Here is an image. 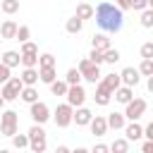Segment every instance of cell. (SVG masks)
<instances>
[{
	"instance_id": "7dc6e473",
	"label": "cell",
	"mask_w": 153,
	"mask_h": 153,
	"mask_svg": "<svg viewBox=\"0 0 153 153\" xmlns=\"http://www.w3.org/2000/svg\"><path fill=\"white\" fill-rule=\"evenodd\" d=\"M2 105H5V98H2V96H0V110H2Z\"/></svg>"
},
{
	"instance_id": "5b68a950",
	"label": "cell",
	"mask_w": 153,
	"mask_h": 153,
	"mask_svg": "<svg viewBox=\"0 0 153 153\" xmlns=\"http://www.w3.org/2000/svg\"><path fill=\"white\" fill-rule=\"evenodd\" d=\"M22 79L19 76H10L5 84H2V91H0V96L5 98V103H10V100H17L19 98V91H22Z\"/></svg>"
},
{
	"instance_id": "ab89813d",
	"label": "cell",
	"mask_w": 153,
	"mask_h": 153,
	"mask_svg": "<svg viewBox=\"0 0 153 153\" xmlns=\"http://www.w3.org/2000/svg\"><path fill=\"white\" fill-rule=\"evenodd\" d=\"M141 57H153V43L151 41L141 45Z\"/></svg>"
},
{
	"instance_id": "1f68e13d",
	"label": "cell",
	"mask_w": 153,
	"mask_h": 153,
	"mask_svg": "<svg viewBox=\"0 0 153 153\" xmlns=\"http://www.w3.org/2000/svg\"><path fill=\"white\" fill-rule=\"evenodd\" d=\"M10 139H12V146H14V148H26V146H29V136H26V134H17V131H14Z\"/></svg>"
},
{
	"instance_id": "44dd1931",
	"label": "cell",
	"mask_w": 153,
	"mask_h": 153,
	"mask_svg": "<svg viewBox=\"0 0 153 153\" xmlns=\"http://www.w3.org/2000/svg\"><path fill=\"white\" fill-rule=\"evenodd\" d=\"M0 62L12 69V67L19 65V53H17V50H7V53H2V60H0Z\"/></svg>"
},
{
	"instance_id": "7c38bea8",
	"label": "cell",
	"mask_w": 153,
	"mask_h": 153,
	"mask_svg": "<svg viewBox=\"0 0 153 153\" xmlns=\"http://www.w3.org/2000/svg\"><path fill=\"white\" fill-rule=\"evenodd\" d=\"M122 129H124V134H127V141H136V139L143 136V127L139 124V120H131V122L124 124Z\"/></svg>"
},
{
	"instance_id": "d6a6232c",
	"label": "cell",
	"mask_w": 153,
	"mask_h": 153,
	"mask_svg": "<svg viewBox=\"0 0 153 153\" xmlns=\"http://www.w3.org/2000/svg\"><path fill=\"white\" fill-rule=\"evenodd\" d=\"M141 26L143 29H151L153 26V10H141Z\"/></svg>"
},
{
	"instance_id": "484cf974",
	"label": "cell",
	"mask_w": 153,
	"mask_h": 153,
	"mask_svg": "<svg viewBox=\"0 0 153 153\" xmlns=\"http://www.w3.org/2000/svg\"><path fill=\"white\" fill-rule=\"evenodd\" d=\"M48 86H50V93H53V96H65L69 84H67V81H60V79H55V81H50Z\"/></svg>"
},
{
	"instance_id": "5bb4252c",
	"label": "cell",
	"mask_w": 153,
	"mask_h": 153,
	"mask_svg": "<svg viewBox=\"0 0 153 153\" xmlns=\"http://www.w3.org/2000/svg\"><path fill=\"white\" fill-rule=\"evenodd\" d=\"M14 33H17V22H12V19L0 22V38L12 41V38H14Z\"/></svg>"
},
{
	"instance_id": "7bdbcfd3",
	"label": "cell",
	"mask_w": 153,
	"mask_h": 153,
	"mask_svg": "<svg viewBox=\"0 0 153 153\" xmlns=\"http://www.w3.org/2000/svg\"><path fill=\"white\" fill-rule=\"evenodd\" d=\"M115 5L124 12V10H131V0H115Z\"/></svg>"
},
{
	"instance_id": "b9f144b4",
	"label": "cell",
	"mask_w": 153,
	"mask_h": 153,
	"mask_svg": "<svg viewBox=\"0 0 153 153\" xmlns=\"http://www.w3.org/2000/svg\"><path fill=\"white\" fill-rule=\"evenodd\" d=\"M7 79H10V67H7V65H2V62H0V84H5V81H7Z\"/></svg>"
},
{
	"instance_id": "7a4b0ae2",
	"label": "cell",
	"mask_w": 153,
	"mask_h": 153,
	"mask_svg": "<svg viewBox=\"0 0 153 153\" xmlns=\"http://www.w3.org/2000/svg\"><path fill=\"white\" fill-rule=\"evenodd\" d=\"M146 108H148V103H146L143 98H131L129 103H124V112H122V115H124V120L131 122V120H139V117L146 112Z\"/></svg>"
},
{
	"instance_id": "cb8c5ba5",
	"label": "cell",
	"mask_w": 153,
	"mask_h": 153,
	"mask_svg": "<svg viewBox=\"0 0 153 153\" xmlns=\"http://www.w3.org/2000/svg\"><path fill=\"white\" fill-rule=\"evenodd\" d=\"M26 136H29V143H31V141H41V139H45V131H43V127H41V124H36V122H33V124H31V129L26 131Z\"/></svg>"
},
{
	"instance_id": "52a82bcc",
	"label": "cell",
	"mask_w": 153,
	"mask_h": 153,
	"mask_svg": "<svg viewBox=\"0 0 153 153\" xmlns=\"http://www.w3.org/2000/svg\"><path fill=\"white\" fill-rule=\"evenodd\" d=\"M72 112H74V108H72L69 103H62V105H57V108H55V115H53L55 124H57L60 129L69 127V124H72Z\"/></svg>"
},
{
	"instance_id": "d6986e66",
	"label": "cell",
	"mask_w": 153,
	"mask_h": 153,
	"mask_svg": "<svg viewBox=\"0 0 153 153\" xmlns=\"http://www.w3.org/2000/svg\"><path fill=\"white\" fill-rule=\"evenodd\" d=\"M38 79H41L43 84H50V81H55V79H57V74H55V67H38Z\"/></svg>"
},
{
	"instance_id": "ba28073f",
	"label": "cell",
	"mask_w": 153,
	"mask_h": 153,
	"mask_svg": "<svg viewBox=\"0 0 153 153\" xmlns=\"http://www.w3.org/2000/svg\"><path fill=\"white\" fill-rule=\"evenodd\" d=\"M67 103L72 105V108H79V105H84V100H86V91H84V86H79V84H72V86H67Z\"/></svg>"
},
{
	"instance_id": "9a60e30c",
	"label": "cell",
	"mask_w": 153,
	"mask_h": 153,
	"mask_svg": "<svg viewBox=\"0 0 153 153\" xmlns=\"http://www.w3.org/2000/svg\"><path fill=\"white\" fill-rule=\"evenodd\" d=\"M22 84L24 86H36V81H38V69L36 67H24V72H22Z\"/></svg>"
},
{
	"instance_id": "d590c367",
	"label": "cell",
	"mask_w": 153,
	"mask_h": 153,
	"mask_svg": "<svg viewBox=\"0 0 153 153\" xmlns=\"http://www.w3.org/2000/svg\"><path fill=\"white\" fill-rule=\"evenodd\" d=\"M38 67H55V55L43 53V55L38 57Z\"/></svg>"
},
{
	"instance_id": "277c9868",
	"label": "cell",
	"mask_w": 153,
	"mask_h": 153,
	"mask_svg": "<svg viewBox=\"0 0 153 153\" xmlns=\"http://www.w3.org/2000/svg\"><path fill=\"white\" fill-rule=\"evenodd\" d=\"M76 69H79L81 79H86V81H91V84H96V81L100 79V69H98V65H93L88 57H81Z\"/></svg>"
},
{
	"instance_id": "f6af8a7d",
	"label": "cell",
	"mask_w": 153,
	"mask_h": 153,
	"mask_svg": "<svg viewBox=\"0 0 153 153\" xmlns=\"http://www.w3.org/2000/svg\"><path fill=\"white\" fill-rule=\"evenodd\" d=\"M108 151H110V148H108L105 143H96V146H93V153H108Z\"/></svg>"
},
{
	"instance_id": "8d00e7d4",
	"label": "cell",
	"mask_w": 153,
	"mask_h": 153,
	"mask_svg": "<svg viewBox=\"0 0 153 153\" xmlns=\"http://www.w3.org/2000/svg\"><path fill=\"white\" fill-rule=\"evenodd\" d=\"M29 148H31L33 153H43V151H45V139H41V141H31Z\"/></svg>"
},
{
	"instance_id": "9c48e42d",
	"label": "cell",
	"mask_w": 153,
	"mask_h": 153,
	"mask_svg": "<svg viewBox=\"0 0 153 153\" xmlns=\"http://www.w3.org/2000/svg\"><path fill=\"white\" fill-rule=\"evenodd\" d=\"M139 79H141V76H139V69H134V67H124V69L120 72V81H122L124 86H131V88H134V86L139 84Z\"/></svg>"
},
{
	"instance_id": "8fae6325",
	"label": "cell",
	"mask_w": 153,
	"mask_h": 153,
	"mask_svg": "<svg viewBox=\"0 0 153 153\" xmlns=\"http://www.w3.org/2000/svg\"><path fill=\"white\" fill-rule=\"evenodd\" d=\"M88 127H91L93 136H105V134H108V122H105L103 115H93L91 122H88Z\"/></svg>"
},
{
	"instance_id": "3957f363",
	"label": "cell",
	"mask_w": 153,
	"mask_h": 153,
	"mask_svg": "<svg viewBox=\"0 0 153 153\" xmlns=\"http://www.w3.org/2000/svg\"><path fill=\"white\" fill-rule=\"evenodd\" d=\"M17 124H19V115L14 110H5L0 115V134L2 136H12L17 131Z\"/></svg>"
},
{
	"instance_id": "ffe728a7",
	"label": "cell",
	"mask_w": 153,
	"mask_h": 153,
	"mask_svg": "<svg viewBox=\"0 0 153 153\" xmlns=\"http://www.w3.org/2000/svg\"><path fill=\"white\" fill-rule=\"evenodd\" d=\"M19 98H22L24 103H33V100H38V91H36L33 86H22Z\"/></svg>"
},
{
	"instance_id": "74e56055",
	"label": "cell",
	"mask_w": 153,
	"mask_h": 153,
	"mask_svg": "<svg viewBox=\"0 0 153 153\" xmlns=\"http://www.w3.org/2000/svg\"><path fill=\"white\" fill-rule=\"evenodd\" d=\"M88 60H91L93 65H100V62H103V50H96V48H93L91 55H88Z\"/></svg>"
},
{
	"instance_id": "e0dca14e",
	"label": "cell",
	"mask_w": 153,
	"mask_h": 153,
	"mask_svg": "<svg viewBox=\"0 0 153 153\" xmlns=\"http://www.w3.org/2000/svg\"><path fill=\"white\" fill-rule=\"evenodd\" d=\"M105 122H108V129H122L124 124H127V120H124V115L122 112H110L108 117H105Z\"/></svg>"
},
{
	"instance_id": "2e32d148",
	"label": "cell",
	"mask_w": 153,
	"mask_h": 153,
	"mask_svg": "<svg viewBox=\"0 0 153 153\" xmlns=\"http://www.w3.org/2000/svg\"><path fill=\"white\" fill-rule=\"evenodd\" d=\"M93 100H96V105H108L110 100H112V91H108L103 84H98V88H96V96H93Z\"/></svg>"
},
{
	"instance_id": "4dcf8cb0",
	"label": "cell",
	"mask_w": 153,
	"mask_h": 153,
	"mask_svg": "<svg viewBox=\"0 0 153 153\" xmlns=\"http://www.w3.org/2000/svg\"><path fill=\"white\" fill-rule=\"evenodd\" d=\"M139 74H143V76H151V74H153V57H143V60H141Z\"/></svg>"
},
{
	"instance_id": "60d3db41",
	"label": "cell",
	"mask_w": 153,
	"mask_h": 153,
	"mask_svg": "<svg viewBox=\"0 0 153 153\" xmlns=\"http://www.w3.org/2000/svg\"><path fill=\"white\" fill-rule=\"evenodd\" d=\"M151 5V0H131V10H146Z\"/></svg>"
},
{
	"instance_id": "f1b7e54d",
	"label": "cell",
	"mask_w": 153,
	"mask_h": 153,
	"mask_svg": "<svg viewBox=\"0 0 153 153\" xmlns=\"http://www.w3.org/2000/svg\"><path fill=\"white\" fill-rule=\"evenodd\" d=\"M108 148L115 151V153H127V151H129V141H127V139H115Z\"/></svg>"
},
{
	"instance_id": "e575fe53",
	"label": "cell",
	"mask_w": 153,
	"mask_h": 153,
	"mask_svg": "<svg viewBox=\"0 0 153 153\" xmlns=\"http://www.w3.org/2000/svg\"><path fill=\"white\" fill-rule=\"evenodd\" d=\"M29 36H31V31H29V26H17V33H14V41H19V43H24V41H29Z\"/></svg>"
},
{
	"instance_id": "30bf717a",
	"label": "cell",
	"mask_w": 153,
	"mask_h": 153,
	"mask_svg": "<svg viewBox=\"0 0 153 153\" xmlns=\"http://www.w3.org/2000/svg\"><path fill=\"white\" fill-rule=\"evenodd\" d=\"M91 117H93V112H91L88 108H84V105H79V108L72 112V122H76V127H86V124L91 122Z\"/></svg>"
},
{
	"instance_id": "8992f818",
	"label": "cell",
	"mask_w": 153,
	"mask_h": 153,
	"mask_svg": "<svg viewBox=\"0 0 153 153\" xmlns=\"http://www.w3.org/2000/svg\"><path fill=\"white\" fill-rule=\"evenodd\" d=\"M31 108H29V115H31V120L36 122V124H45L48 120H50V108L45 105V103H41V100H33V103H29Z\"/></svg>"
},
{
	"instance_id": "4fadbf2b",
	"label": "cell",
	"mask_w": 153,
	"mask_h": 153,
	"mask_svg": "<svg viewBox=\"0 0 153 153\" xmlns=\"http://www.w3.org/2000/svg\"><path fill=\"white\" fill-rule=\"evenodd\" d=\"M112 96H115V100H117V103H122V105H124V103H129V100L134 98V88H131V86L120 84V86L112 91Z\"/></svg>"
},
{
	"instance_id": "bcb514c9",
	"label": "cell",
	"mask_w": 153,
	"mask_h": 153,
	"mask_svg": "<svg viewBox=\"0 0 153 153\" xmlns=\"http://www.w3.org/2000/svg\"><path fill=\"white\" fill-rule=\"evenodd\" d=\"M141 151H143V153H151V151H153V139H148V141L141 146Z\"/></svg>"
},
{
	"instance_id": "ee69618b",
	"label": "cell",
	"mask_w": 153,
	"mask_h": 153,
	"mask_svg": "<svg viewBox=\"0 0 153 153\" xmlns=\"http://www.w3.org/2000/svg\"><path fill=\"white\" fill-rule=\"evenodd\" d=\"M143 136H146V139H153V122L143 127Z\"/></svg>"
},
{
	"instance_id": "4316f807",
	"label": "cell",
	"mask_w": 153,
	"mask_h": 153,
	"mask_svg": "<svg viewBox=\"0 0 153 153\" xmlns=\"http://www.w3.org/2000/svg\"><path fill=\"white\" fill-rule=\"evenodd\" d=\"M93 48H96V50H105V48H110V38H108V33H96V36H93Z\"/></svg>"
},
{
	"instance_id": "7402d4cb",
	"label": "cell",
	"mask_w": 153,
	"mask_h": 153,
	"mask_svg": "<svg viewBox=\"0 0 153 153\" xmlns=\"http://www.w3.org/2000/svg\"><path fill=\"white\" fill-rule=\"evenodd\" d=\"M19 65H24V67H36V65H38V53H19Z\"/></svg>"
},
{
	"instance_id": "f546056e",
	"label": "cell",
	"mask_w": 153,
	"mask_h": 153,
	"mask_svg": "<svg viewBox=\"0 0 153 153\" xmlns=\"http://www.w3.org/2000/svg\"><path fill=\"white\" fill-rule=\"evenodd\" d=\"M0 10L5 14H14V12H19V0H2L0 2Z\"/></svg>"
},
{
	"instance_id": "836d02e7",
	"label": "cell",
	"mask_w": 153,
	"mask_h": 153,
	"mask_svg": "<svg viewBox=\"0 0 153 153\" xmlns=\"http://www.w3.org/2000/svg\"><path fill=\"white\" fill-rule=\"evenodd\" d=\"M65 81L72 86V84H79L81 81V74H79V69L76 67H72V69H67V74H65Z\"/></svg>"
},
{
	"instance_id": "83f0119b",
	"label": "cell",
	"mask_w": 153,
	"mask_h": 153,
	"mask_svg": "<svg viewBox=\"0 0 153 153\" xmlns=\"http://www.w3.org/2000/svg\"><path fill=\"white\" fill-rule=\"evenodd\" d=\"M117 60H120V50H117V48H105V50H103V62L115 65Z\"/></svg>"
},
{
	"instance_id": "d4e9b609",
	"label": "cell",
	"mask_w": 153,
	"mask_h": 153,
	"mask_svg": "<svg viewBox=\"0 0 153 153\" xmlns=\"http://www.w3.org/2000/svg\"><path fill=\"white\" fill-rule=\"evenodd\" d=\"M81 26H84V22L74 14V17H69L67 19V24H65V29H67V33H79L81 31Z\"/></svg>"
},
{
	"instance_id": "ac0fdd59",
	"label": "cell",
	"mask_w": 153,
	"mask_h": 153,
	"mask_svg": "<svg viewBox=\"0 0 153 153\" xmlns=\"http://www.w3.org/2000/svg\"><path fill=\"white\" fill-rule=\"evenodd\" d=\"M76 17H79L81 22L93 19V7H91L88 2H79V5H76Z\"/></svg>"
},
{
	"instance_id": "603a6c76",
	"label": "cell",
	"mask_w": 153,
	"mask_h": 153,
	"mask_svg": "<svg viewBox=\"0 0 153 153\" xmlns=\"http://www.w3.org/2000/svg\"><path fill=\"white\" fill-rule=\"evenodd\" d=\"M100 84H103V86H105L108 91H115V88H117V86H120L122 81H120V74H115V72H112V74H105Z\"/></svg>"
},
{
	"instance_id": "f35d334b",
	"label": "cell",
	"mask_w": 153,
	"mask_h": 153,
	"mask_svg": "<svg viewBox=\"0 0 153 153\" xmlns=\"http://www.w3.org/2000/svg\"><path fill=\"white\" fill-rule=\"evenodd\" d=\"M22 53H38V45L31 43V41H24L22 43Z\"/></svg>"
},
{
	"instance_id": "6da1fadb",
	"label": "cell",
	"mask_w": 153,
	"mask_h": 153,
	"mask_svg": "<svg viewBox=\"0 0 153 153\" xmlns=\"http://www.w3.org/2000/svg\"><path fill=\"white\" fill-rule=\"evenodd\" d=\"M93 17H96V24L103 33H117L124 26V12L115 2H108V0L98 2V7L93 10Z\"/></svg>"
}]
</instances>
